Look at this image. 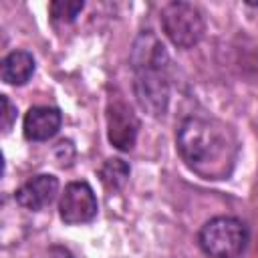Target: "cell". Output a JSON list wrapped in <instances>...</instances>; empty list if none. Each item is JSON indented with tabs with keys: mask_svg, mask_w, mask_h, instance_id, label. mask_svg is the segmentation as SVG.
Here are the masks:
<instances>
[{
	"mask_svg": "<svg viewBox=\"0 0 258 258\" xmlns=\"http://www.w3.org/2000/svg\"><path fill=\"white\" fill-rule=\"evenodd\" d=\"M62 115L56 107H30L24 115V137L28 141H46L60 129Z\"/></svg>",
	"mask_w": 258,
	"mask_h": 258,
	"instance_id": "cell-8",
	"label": "cell"
},
{
	"mask_svg": "<svg viewBox=\"0 0 258 258\" xmlns=\"http://www.w3.org/2000/svg\"><path fill=\"white\" fill-rule=\"evenodd\" d=\"M56 191H58V179L50 173H40V175L30 177L26 183H22L16 189L14 200L20 208L38 212L54 200Z\"/></svg>",
	"mask_w": 258,
	"mask_h": 258,
	"instance_id": "cell-7",
	"label": "cell"
},
{
	"mask_svg": "<svg viewBox=\"0 0 258 258\" xmlns=\"http://www.w3.org/2000/svg\"><path fill=\"white\" fill-rule=\"evenodd\" d=\"M99 177L107 189H121L129 179V165L119 157L105 159L99 169Z\"/></svg>",
	"mask_w": 258,
	"mask_h": 258,
	"instance_id": "cell-10",
	"label": "cell"
},
{
	"mask_svg": "<svg viewBox=\"0 0 258 258\" xmlns=\"http://www.w3.org/2000/svg\"><path fill=\"white\" fill-rule=\"evenodd\" d=\"M48 258H75V256L62 246H52L48 248Z\"/></svg>",
	"mask_w": 258,
	"mask_h": 258,
	"instance_id": "cell-13",
	"label": "cell"
},
{
	"mask_svg": "<svg viewBox=\"0 0 258 258\" xmlns=\"http://www.w3.org/2000/svg\"><path fill=\"white\" fill-rule=\"evenodd\" d=\"M161 28L177 48H191L202 40L206 22L198 6L189 2H169L161 10Z\"/></svg>",
	"mask_w": 258,
	"mask_h": 258,
	"instance_id": "cell-4",
	"label": "cell"
},
{
	"mask_svg": "<svg viewBox=\"0 0 258 258\" xmlns=\"http://www.w3.org/2000/svg\"><path fill=\"white\" fill-rule=\"evenodd\" d=\"M0 101H2V131L8 133L16 121V107L10 103V99L6 95H2Z\"/></svg>",
	"mask_w": 258,
	"mask_h": 258,
	"instance_id": "cell-12",
	"label": "cell"
},
{
	"mask_svg": "<svg viewBox=\"0 0 258 258\" xmlns=\"http://www.w3.org/2000/svg\"><path fill=\"white\" fill-rule=\"evenodd\" d=\"M139 121L133 109L123 99H113L107 105V137L119 151H129L137 139Z\"/></svg>",
	"mask_w": 258,
	"mask_h": 258,
	"instance_id": "cell-6",
	"label": "cell"
},
{
	"mask_svg": "<svg viewBox=\"0 0 258 258\" xmlns=\"http://www.w3.org/2000/svg\"><path fill=\"white\" fill-rule=\"evenodd\" d=\"M83 8H85V2H81V0H54V2H50L48 12H50L52 20L73 22Z\"/></svg>",
	"mask_w": 258,
	"mask_h": 258,
	"instance_id": "cell-11",
	"label": "cell"
},
{
	"mask_svg": "<svg viewBox=\"0 0 258 258\" xmlns=\"http://www.w3.org/2000/svg\"><path fill=\"white\" fill-rule=\"evenodd\" d=\"M198 242L210 258H238L246 250L248 228L234 216H216L202 226Z\"/></svg>",
	"mask_w": 258,
	"mask_h": 258,
	"instance_id": "cell-3",
	"label": "cell"
},
{
	"mask_svg": "<svg viewBox=\"0 0 258 258\" xmlns=\"http://www.w3.org/2000/svg\"><path fill=\"white\" fill-rule=\"evenodd\" d=\"M133 87L137 103L143 111L153 117H161L167 111L169 103V77H167V52L157 36L147 30L141 32L135 40L133 54Z\"/></svg>",
	"mask_w": 258,
	"mask_h": 258,
	"instance_id": "cell-2",
	"label": "cell"
},
{
	"mask_svg": "<svg viewBox=\"0 0 258 258\" xmlns=\"http://www.w3.org/2000/svg\"><path fill=\"white\" fill-rule=\"evenodd\" d=\"M0 73H2L4 83L20 87V85L28 83L30 77L34 75V58L26 50H12L10 54L4 56Z\"/></svg>",
	"mask_w": 258,
	"mask_h": 258,
	"instance_id": "cell-9",
	"label": "cell"
},
{
	"mask_svg": "<svg viewBox=\"0 0 258 258\" xmlns=\"http://www.w3.org/2000/svg\"><path fill=\"white\" fill-rule=\"evenodd\" d=\"M97 198L87 181H71L60 194L58 214L64 224H87L97 216Z\"/></svg>",
	"mask_w": 258,
	"mask_h": 258,
	"instance_id": "cell-5",
	"label": "cell"
},
{
	"mask_svg": "<svg viewBox=\"0 0 258 258\" xmlns=\"http://www.w3.org/2000/svg\"><path fill=\"white\" fill-rule=\"evenodd\" d=\"M175 143L185 165L204 179H224L238 157L234 131L218 119L187 117L179 123Z\"/></svg>",
	"mask_w": 258,
	"mask_h": 258,
	"instance_id": "cell-1",
	"label": "cell"
}]
</instances>
